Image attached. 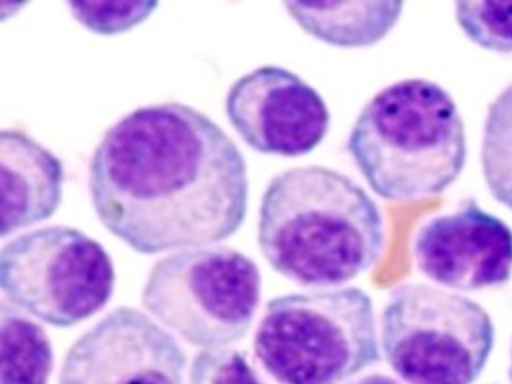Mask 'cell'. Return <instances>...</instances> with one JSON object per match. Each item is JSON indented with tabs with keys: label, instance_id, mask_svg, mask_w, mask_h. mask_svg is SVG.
I'll list each match as a JSON object with an SVG mask.
<instances>
[{
	"label": "cell",
	"instance_id": "obj_1",
	"mask_svg": "<svg viewBox=\"0 0 512 384\" xmlns=\"http://www.w3.org/2000/svg\"><path fill=\"white\" fill-rule=\"evenodd\" d=\"M248 191L235 141L211 117L179 102L122 117L89 164L98 219L139 254L229 239L244 224Z\"/></svg>",
	"mask_w": 512,
	"mask_h": 384
},
{
	"label": "cell",
	"instance_id": "obj_2",
	"mask_svg": "<svg viewBox=\"0 0 512 384\" xmlns=\"http://www.w3.org/2000/svg\"><path fill=\"white\" fill-rule=\"evenodd\" d=\"M257 240L272 269L302 287H338L370 270L385 246L376 201L346 174L308 165L269 182Z\"/></svg>",
	"mask_w": 512,
	"mask_h": 384
},
{
	"label": "cell",
	"instance_id": "obj_3",
	"mask_svg": "<svg viewBox=\"0 0 512 384\" xmlns=\"http://www.w3.org/2000/svg\"><path fill=\"white\" fill-rule=\"evenodd\" d=\"M347 150L379 197L418 200L458 179L467 159L466 129L440 84L409 78L380 90L362 108Z\"/></svg>",
	"mask_w": 512,
	"mask_h": 384
},
{
	"label": "cell",
	"instance_id": "obj_4",
	"mask_svg": "<svg viewBox=\"0 0 512 384\" xmlns=\"http://www.w3.org/2000/svg\"><path fill=\"white\" fill-rule=\"evenodd\" d=\"M254 353L278 384H341L382 357L373 300L356 287L275 297Z\"/></svg>",
	"mask_w": 512,
	"mask_h": 384
},
{
	"label": "cell",
	"instance_id": "obj_5",
	"mask_svg": "<svg viewBox=\"0 0 512 384\" xmlns=\"http://www.w3.org/2000/svg\"><path fill=\"white\" fill-rule=\"evenodd\" d=\"M496 330L475 300L427 284H403L382 312L388 365L409 384H473L493 353Z\"/></svg>",
	"mask_w": 512,
	"mask_h": 384
},
{
	"label": "cell",
	"instance_id": "obj_6",
	"mask_svg": "<svg viewBox=\"0 0 512 384\" xmlns=\"http://www.w3.org/2000/svg\"><path fill=\"white\" fill-rule=\"evenodd\" d=\"M260 297L257 264L229 246H212L157 261L142 299L161 324L208 350L235 344L250 332Z\"/></svg>",
	"mask_w": 512,
	"mask_h": 384
},
{
	"label": "cell",
	"instance_id": "obj_7",
	"mask_svg": "<svg viewBox=\"0 0 512 384\" xmlns=\"http://www.w3.org/2000/svg\"><path fill=\"white\" fill-rule=\"evenodd\" d=\"M109 252L77 228L52 225L20 234L0 252L5 300L53 327L94 317L115 293Z\"/></svg>",
	"mask_w": 512,
	"mask_h": 384
},
{
	"label": "cell",
	"instance_id": "obj_8",
	"mask_svg": "<svg viewBox=\"0 0 512 384\" xmlns=\"http://www.w3.org/2000/svg\"><path fill=\"white\" fill-rule=\"evenodd\" d=\"M187 354L172 333L119 306L67 351L59 384H184Z\"/></svg>",
	"mask_w": 512,
	"mask_h": 384
},
{
	"label": "cell",
	"instance_id": "obj_9",
	"mask_svg": "<svg viewBox=\"0 0 512 384\" xmlns=\"http://www.w3.org/2000/svg\"><path fill=\"white\" fill-rule=\"evenodd\" d=\"M226 113L251 149L289 158L313 152L331 123L320 93L281 66H260L236 80L227 93Z\"/></svg>",
	"mask_w": 512,
	"mask_h": 384
},
{
	"label": "cell",
	"instance_id": "obj_10",
	"mask_svg": "<svg viewBox=\"0 0 512 384\" xmlns=\"http://www.w3.org/2000/svg\"><path fill=\"white\" fill-rule=\"evenodd\" d=\"M419 272L443 287L481 291L512 276V230L469 198L455 212L434 216L413 239Z\"/></svg>",
	"mask_w": 512,
	"mask_h": 384
},
{
	"label": "cell",
	"instance_id": "obj_11",
	"mask_svg": "<svg viewBox=\"0 0 512 384\" xmlns=\"http://www.w3.org/2000/svg\"><path fill=\"white\" fill-rule=\"evenodd\" d=\"M2 236L46 221L61 206L64 165L19 129L0 134Z\"/></svg>",
	"mask_w": 512,
	"mask_h": 384
},
{
	"label": "cell",
	"instance_id": "obj_12",
	"mask_svg": "<svg viewBox=\"0 0 512 384\" xmlns=\"http://www.w3.org/2000/svg\"><path fill=\"white\" fill-rule=\"evenodd\" d=\"M403 6L392 0L284 3L290 17L308 35L343 48L371 47L382 41L400 20Z\"/></svg>",
	"mask_w": 512,
	"mask_h": 384
},
{
	"label": "cell",
	"instance_id": "obj_13",
	"mask_svg": "<svg viewBox=\"0 0 512 384\" xmlns=\"http://www.w3.org/2000/svg\"><path fill=\"white\" fill-rule=\"evenodd\" d=\"M0 384H49L55 354L46 330L25 312L2 300Z\"/></svg>",
	"mask_w": 512,
	"mask_h": 384
},
{
	"label": "cell",
	"instance_id": "obj_14",
	"mask_svg": "<svg viewBox=\"0 0 512 384\" xmlns=\"http://www.w3.org/2000/svg\"><path fill=\"white\" fill-rule=\"evenodd\" d=\"M481 165L491 195L512 210V84L488 108Z\"/></svg>",
	"mask_w": 512,
	"mask_h": 384
},
{
	"label": "cell",
	"instance_id": "obj_15",
	"mask_svg": "<svg viewBox=\"0 0 512 384\" xmlns=\"http://www.w3.org/2000/svg\"><path fill=\"white\" fill-rule=\"evenodd\" d=\"M455 18L479 47L512 53V2H457Z\"/></svg>",
	"mask_w": 512,
	"mask_h": 384
},
{
	"label": "cell",
	"instance_id": "obj_16",
	"mask_svg": "<svg viewBox=\"0 0 512 384\" xmlns=\"http://www.w3.org/2000/svg\"><path fill=\"white\" fill-rule=\"evenodd\" d=\"M71 15L91 32L110 36L145 23L158 2H68Z\"/></svg>",
	"mask_w": 512,
	"mask_h": 384
},
{
	"label": "cell",
	"instance_id": "obj_17",
	"mask_svg": "<svg viewBox=\"0 0 512 384\" xmlns=\"http://www.w3.org/2000/svg\"><path fill=\"white\" fill-rule=\"evenodd\" d=\"M188 384H268L245 351L208 348L194 357Z\"/></svg>",
	"mask_w": 512,
	"mask_h": 384
},
{
	"label": "cell",
	"instance_id": "obj_18",
	"mask_svg": "<svg viewBox=\"0 0 512 384\" xmlns=\"http://www.w3.org/2000/svg\"><path fill=\"white\" fill-rule=\"evenodd\" d=\"M347 384H403L397 378L391 375L380 374V372H373V374L362 375V377L355 378Z\"/></svg>",
	"mask_w": 512,
	"mask_h": 384
},
{
	"label": "cell",
	"instance_id": "obj_19",
	"mask_svg": "<svg viewBox=\"0 0 512 384\" xmlns=\"http://www.w3.org/2000/svg\"><path fill=\"white\" fill-rule=\"evenodd\" d=\"M509 381L512 384V348H511V363H509V372H508Z\"/></svg>",
	"mask_w": 512,
	"mask_h": 384
}]
</instances>
